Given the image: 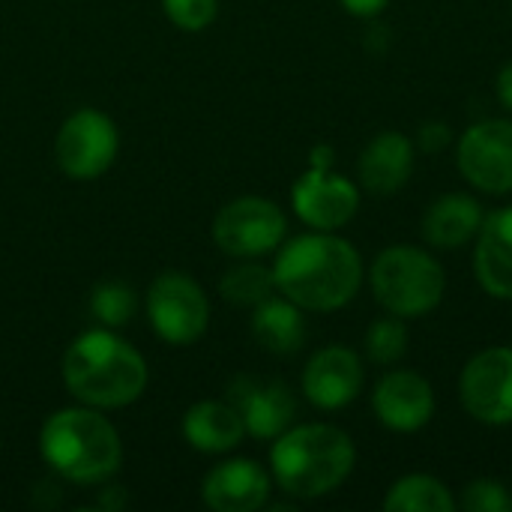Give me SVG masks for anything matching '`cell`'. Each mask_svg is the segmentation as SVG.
I'll list each match as a JSON object with an SVG mask.
<instances>
[{
	"mask_svg": "<svg viewBox=\"0 0 512 512\" xmlns=\"http://www.w3.org/2000/svg\"><path fill=\"white\" fill-rule=\"evenodd\" d=\"M459 396L477 423H512V348H489L468 360L459 378Z\"/></svg>",
	"mask_w": 512,
	"mask_h": 512,
	"instance_id": "obj_9",
	"label": "cell"
},
{
	"mask_svg": "<svg viewBox=\"0 0 512 512\" xmlns=\"http://www.w3.org/2000/svg\"><path fill=\"white\" fill-rule=\"evenodd\" d=\"M126 504H129V498H126L123 486H105L96 498V507L105 512H120Z\"/></svg>",
	"mask_w": 512,
	"mask_h": 512,
	"instance_id": "obj_29",
	"label": "cell"
},
{
	"mask_svg": "<svg viewBox=\"0 0 512 512\" xmlns=\"http://www.w3.org/2000/svg\"><path fill=\"white\" fill-rule=\"evenodd\" d=\"M387 512H456V498L450 489L429 474H408L396 480L384 498Z\"/></svg>",
	"mask_w": 512,
	"mask_h": 512,
	"instance_id": "obj_21",
	"label": "cell"
},
{
	"mask_svg": "<svg viewBox=\"0 0 512 512\" xmlns=\"http://www.w3.org/2000/svg\"><path fill=\"white\" fill-rule=\"evenodd\" d=\"M162 9L180 30L198 33L216 21L219 0H162Z\"/></svg>",
	"mask_w": 512,
	"mask_h": 512,
	"instance_id": "obj_26",
	"label": "cell"
},
{
	"mask_svg": "<svg viewBox=\"0 0 512 512\" xmlns=\"http://www.w3.org/2000/svg\"><path fill=\"white\" fill-rule=\"evenodd\" d=\"M339 3L357 18H375L390 6V0H339Z\"/></svg>",
	"mask_w": 512,
	"mask_h": 512,
	"instance_id": "obj_28",
	"label": "cell"
},
{
	"mask_svg": "<svg viewBox=\"0 0 512 512\" xmlns=\"http://www.w3.org/2000/svg\"><path fill=\"white\" fill-rule=\"evenodd\" d=\"M474 270L486 294L512 300V207L483 219L477 231Z\"/></svg>",
	"mask_w": 512,
	"mask_h": 512,
	"instance_id": "obj_16",
	"label": "cell"
},
{
	"mask_svg": "<svg viewBox=\"0 0 512 512\" xmlns=\"http://www.w3.org/2000/svg\"><path fill=\"white\" fill-rule=\"evenodd\" d=\"M483 207L477 198L465 192H450L435 198L423 219V237L435 249H462L468 240L477 237L483 225Z\"/></svg>",
	"mask_w": 512,
	"mask_h": 512,
	"instance_id": "obj_19",
	"label": "cell"
},
{
	"mask_svg": "<svg viewBox=\"0 0 512 512\" xmlns=\"http://www.w3.org/2000/svg\"><path fill=\"white\" fill-rule=\"evenodd\" d=\"M372 291L378 303L399 318L432 312L447 291L444 267L420 246H390L372 264Z\"/></svg>",
	"mask_w": 512,
	"mask_h": 512,
	"instance_id": "obj_5",
	"label": "cell"
},
{
	"mask_svg": "<svg viewBox=\"0 0 512 512\" xmlns=\"http://www.w3.org/2000/svg\"><path fill=\"white\" fill-rule=\"evenodd\" d=\"M39 456L63 480L96 486L111 480L123 465L117 429L99 408H60L39 429Z\"/></svg>",
	"mask_w": 512,
	"mask_h": 512,
	"instance_id": "obj_3",
	"label": "cell"
},
{
	"mask_svg": "<svg viewBox=\"0 0 512 512\" xmlns=\"http://www.w3.org/2000/svg\"><path fill=\"white\" fill-rule=\"evenodd\" d=\"M405 351H408V327L402 324L399 315L378 318L366 330V354L378 366H390V363L402 360Z\"/></svg>",
	"mask_w": 512,
	"mask_h": 512,
	"instance_id": "obj_24",
	"label": "cell"
},
{
	"mask_svg": "<svg viewBox=\"0 0 512 512\" xmlns=\"http://www.w3.org/2000/svg\"><path fill=\"white\" fill-rule=\"evenodd\" d=\"M447 141H450V126H447V123L429 120V123L420 129V150H423V153H438L441 147H447Z\"/></svg>",
	"mask_w": 512,
	"mask_h": 512,
	"instance_id": "obj_27",
	"label": "cell"
},
{
	"mask_svg": "<svg viewBox=\"0 0 512 512\" xmlns=\"http://www.w3.org/2000/svg\"><path fill=\"white\" fill-rule=\"evenodd\" d=\"M252 336L258 345L276 357L297 354L306 342V321L303 309L288 297H267L255 306L252 315Z\"/></svg>",
	"mask_w": 512,
	"mask_h": 512,
	"instance_id": "obj_20",
	"label": "cell"
},
{
	"mask_svg": "<svg viewBox=\"0 0 512 512\" xmlns=\"http://www.w3.org/2000/svg\"><path fill=\"white\" fill-rule=\"evenodd\" d=\"M273 291H276L273 270H267L261 264H237V267L225 270V276L219 282L222 300L231 306H240V309H255L258 303L273 297Z\"/></svg>",
	"mask_w": 512,
	"mask_h": 512,
	"instance_id": "obj_22",
	"label": "cell"
},
{
	"mask_svg": "<svg viewBox=\"0 0 512 512\" xmlns=\"http://www.w3.org/2000/svg\"><path fill=\"white\" fill-rule=\"evenodd\" d=\"M456 507L468 512H510L512 498L498 480L480 477L462 489V495L456 498Z\"/></svg>",
	"mask_w": 512,
	"mask_h": 512,
	"instance_id": "obj_25",
	"label": "cell"
},
{
	"mask_svg": "<svg viewBox=\"0 0 512 512\" xmlns=\"http://www.w3.org/2000/svg\"><path fill=\"white\" fill-rule=\"evenodd\" d=\"M183 438L192 450L216 456L234 450L246 438V426L240 411L228 399H204L183 414Z\"/></svg>",
	"mask_w": 512,
	"mask_h": 512,
	"instance_id": "obj_17",
	"label": "cell"
},
{
	"mask_svg": "<svg viewBox=\"0 0 512 512\" xmlns=\"http://www.w3.org/2000/svg\"><path fill=\"white\" fill-rule=\"evenodd\" d=\"M459 171L462 177L489 195L512 192V120L474 123L459 138Z\"/></svg>",
	"mask_w": 512,
	"mask_h": 512,
	"instance_id": "obj_10",
	"label": "cell"
},
{
	"mask_svg": "<svg viewBox=\"0 0 512 512\" xmlns=\"http://www.w3.org/2000/svg\"><path fill=\"white\" fill-rule=\"evenodd\" d=\"M120 150L117 123L96 108H78L69 114L54 138V156L66 177L72 180H96L102 177Z\"/></svg>",
	"mask_w": 512,
	"mask_h": 512,
	"instance_id": "obj_7",
	"label": "cell"
},
{
	"mask_svg": "<svg viewBox=\"0 0 512 512\" xmlns=\"http://www.w3.org/2000/svg\"><path fill=\"white\" fill-rule=\"evenodd\" d=\"M90 312L102 327H126L138 312V294L126 282H99L90 294Z\"/></svg>",
	"mask_w": 512,
	"mask_h": 512,
	"instance_id": "obj_23",
	"label": "cell"
},
{
	"mask_svg": "<svg viewBox=\"0 0 512 512\" xmlns=\"http://www.w3.org/2000/svg\"><path fill=\"white\" fill-rule=\"evenodd\" d=\"M414 171V144L402 132H381L360 156V180L375 195L399 192Z\"/></svg>",
	"mask_w": 512,
	"mask_h": 512,
	"instance_id": "obj_18",
	"label": "cell"
},
{
	"mask_svg": "<svg viewBox=\"0 0 512 512\" xmlns=\"http://www.w3.org/2000/svg\"><path fill=\"white\" fill-rule=\"evenodd\" d=\"M144 306L153 333L168 345H192L207 333L210 300L204 288L180 270L159 273L147 291Z\"/></svg>",
	"mask_w": 512,
	"mask_h": 512,
	"instance_id": "obj_6",
	"label": "cell"
},
{
	"mask_svg": "<svg viewBox=\"0 0 512 512\" xmlns=\"http://www.w3.org/2000/svg\"><path fill=\"white\" fill-rule=\"evenodd\" d=\"M288 222L285 213L258 195H243L228 201L213 219V240L225 255L261 258L285 243Z\"/></svg>",
	"mask_w": 512,
	"mask_h": 512,
	"instance_id": "obj_8",
	"label": "cell"
},
{
	"mask_svg": "<svg viewBox=\"0 0 512 512\" xmlns=\"http://www.w3.org/2000/svg\"><path fill=\"white\" fill-rule=\"evenodd\" d=\"M273 279L276 291L300 309L336 312L357 297L363 258L333 231H315L279 246Z\"/></svg>",
	"mask_w": 512,
	"mask_h": 512,
	"instance_id": "obj_1",
	"label": "cell"
},
{
	"mask_svg": "<svg viewBox=\"0 0 512 512\" xmlns=\"http://www.w3.org/2000/svg\"><path fill=\"white\" fill-rule=\"evenodd\" d=\"M63 384L81 405L114 411L147 390V360L111 327L81 333L63 354Z\"/></svg>",
	"mask_w": 512,
	"mask_h": 512,
	"instance_id": "obj_2",
	"label": "cell"
},
{
	"mask_svg": "<svg viewBox=\"0 0 512 512\" xmlns=\"http://www.w3.org/2000/svg\"><path fill=\"white\" fill-rule=\"evenodd\" d=\"M201 501L213 512H255L270 501V474L252 459H228L207 471Z\"/></svg>",
	"mask_w": 512,
	"mask_h": 512,
	"instance_id": "obj_15",
	"label": "cell"
},
{
	"mask_svg": "<svg viewBox=\"0 0 512 512\" xmlns=\"http://www.w3.org/2000/svg\"><path fill=\"white\" fill-rule=\"evenodd\" d=\"M294 213L315 231H339L360 207L357 186L330 171V165H312L291 189Z\"/></svg>",
	"mask_w": 512,
	"mask_h": 512,
	"instance_id": "obj_11",
	"label": "cell"
},
{
	"mask_svg": "<svg viewBox=\"0 0 512 512\" xmlns=\"http://www.w3.org/2000/svg\"><path fill=\"white\" fill-rule=\"evenodd\" d=\"M498 99H501V105L512 111V60L501 69V75H498Z\"/></svg>",
	"mask_w": 512,
	"mask_h": 512,
	"instance_id": "obj_30",
	"label": "cell"
},
{
	"mask_svg": "<svg viewBox=\"0 0 512 512\" xmlns=\"http://www.w3.org/2000/svg\"><path fill=\"white\" fill-rule=\"evenodd\" d=\"M357 462L348 432L327 423H306L273 438L270 471L279 489L291 498L312 501L339 489Z\"/></svg>",
	"mask_w": 512,
	"mask_h": 512,
	"instance_id": "obj_4",
	"label": "cell"
},
{
	"mask_svg": "<svg viewBox=\"0 0 512 512\" xmlns=\"http://www.w3.org/2000/svg\"><path fill=\"white\" fill-rule=\"evenodd\" d=\"M375 417L393 432H420L435 414L432 384L408 369L387 372L372 393Z\"/></svg>",
	"mask_w": 512,
	"mask_h": 512,
	"instance_id": "obj_14",
	"label": "cell"
},
{
	"mask_svg": "<svg viewBox=\"0 0 512 512\" xmlns=\"http://www.w3.org/2000/svg\"><path fill=\"white\" fill-rule=\"evenodd\" d=\"M228 402L240 411L246 435L258 441H273L291 429L297 414V399L282 381L237 378L228 387Z\"/></svg>",
	"mask_w": 512,
	"mask_h": 512,
	"instance_id": "obj_12",
	"label": "cell"
},
{
	"mask_svg": "<svg viewBox=\"0 0 512 512\" xmlns=\"http://www.w3.org/2000/svg\"><path fill=\"white\" fill-rule=\"evenodd\" d=\"M363 390V363L351 348H321L303 369V393L321 411L351 405Z\"/></svg>",
	"mask_w": 512,
	"mask_h": 512,
	"instance_id": "obj_13",
	"label": "cell"
}]
</instances>
